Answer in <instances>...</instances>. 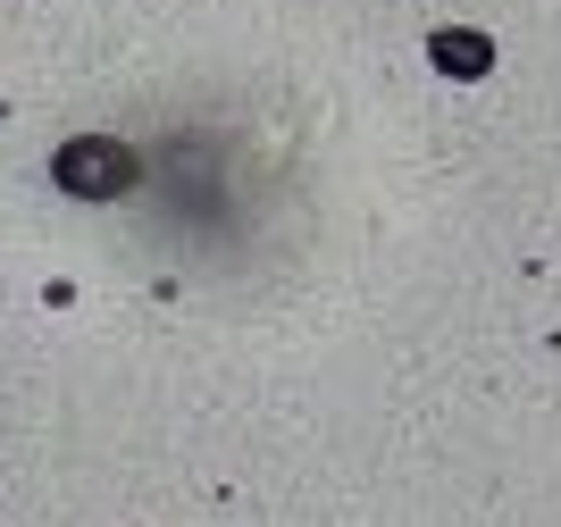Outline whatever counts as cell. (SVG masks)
I'll use <instances>...</instances> for the list:
<instances>
[{"label":"cell","mask_w":561,"mask_h":527,"mask_svg":"<svg viewBox=\"0 0 561 527\" xmlns=\"http://www.w3.org/2000/svg\"><path fill=\"white\" fill-rule=\"evenodd\" d=\"M50 176L68 184V193H84V202H101V193H126V184H135V151H117V142H101V135H76V142H59Z\"/></svg>","instance_id":"obj_1"},{"label":"cell","mask_w":561,"mask_h":527,"mask_svg":"<svg viewBox=\"0 0 561 527\" xmlns=\"http://www.w3.org/2000/svg\"><path fill=\"white\" fill-rule=\"evenodd\" d=\"M436 68L486 76V68H494V43H486V34H436Z\"/></svg>","instance_id":"obj_2"}]
</instances>
